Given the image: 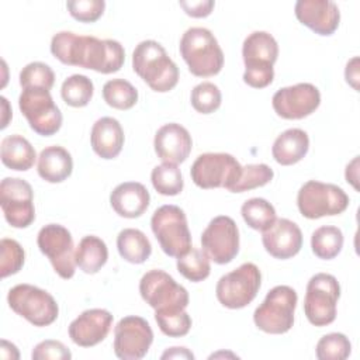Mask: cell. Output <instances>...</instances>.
<instances>
[{"label":"cell","mask_w":360,"mask_h":360,"mask_svg":"<svg viewBox=\"0 0 360 360\" xmlns=\"http://www.w3.org/2000/svg\"><path fill=\"white\" fill-rule=\"evenodd\" d=\"M345 77L346 82L354 89L359 90V58L354 56L352 58L347 65H346V70H345Z\"/></svg>","instance_id":"obj_45"},{"label":"cell","mask_w":360,"mask_h":360,"mask_svg":"<svg viewBox=\"0 0 360 360\" xmlns=\"http://www.w3.org/2000/svg\"><path fill=\"white\" fill-rule=\"evenodd\" d=\"M274 172L264 163L242 166V173L238 181L231 187V193H243L257 187H263L273 180Z\"/></svg>","instance_id":"obj_37"},{"label":"cell","mask_w":360,"mask_h":360,"mask_svg":"<svg viewBox=\"0 0 360 360\" xmlns=\"http://www.w3.org/2000/svg\"><path fill=\"white\" fill-rule=\"evenodd\" d=\"M51 52L65 65L104 75L118 72L125 60V51L118 41L77 35L70 31H60L52 37Z\"/></svg>","instance_id":"obj_1"},{"label":"cell","mask_w":360,"mask_h":360,"mask_svg":"<svg viewBox=\"0 0 360 360\" xmlns=\"http://www.w3.org/2000/svg\"><path fill=\"white\" fill-rule=\"evenodd\" d=\"M343 248V233L338 226L323 225L312 232L311 249L322 260L336 257Z\"/></svg>","instance_id":"obj_30"},{"label":"cell","mask_w":360,"mask_h":360,"mask_svg":"<svg viewBox=\"0 0 360 360\" xmlns=\"http://www.w3.org/2000/svg\"><path fill=\"white\" fill-rule=\"evenodd\" d=\"M25 253L21 245L10 238H3L0 242V274L3 278L13 276L24 266Z\"/></svg>","instance_id":"obj_40"},{"label":"cell","mask_w":360,"mask_h":360,"mask_svg":"<svg viewBox=\"0 0 360 360\" xmlns=\"http://www.w3.org/2000/svg\"><path fill=\"white\" fill-rule=\"evenodd\" d=\"M114 316L107 309L91 308L83 311L69 325V338L80 347H91L103 342L111 330Z\"/></svg>","instance_id":"obj_19"},{"label":"cell","mask_w":360,"mask_h":360,"mask_svg":"<svg viewBox=\"0 0 360 360\" xmlns=\"http://www.w3.org/2000/svg\"><path fill=\"white\" fill-rule=\"evenodd\" d=\"M155 319L162 333L170 338L186 336L191 329V318L186 308L156 309Z\"/></svg>","instance_id":"obj_36"},{"label":"cell","mask_w":360,"mask_h":360,"mask_svg":"<svg viewBox=\"0 0 360 360\" xmlns=\"http://www.w3.org/2000/svg\"><path fill=\"white\" fill-rule=\"evenodd\" d=\"M165 359H194V354L187 347H170L162 356Z\"/></svg>","instance_id":"obj_47"},{"label":"cell","mask_w":360,"mask_h":360,"mask_svg":"<svg viewBox=\"0 0 360 360\" xmlns=\"http://www.w3.org/2000/svg\"><path fill=\"white\" fill-rule=\"evenodd\" d=\"M177 270L184 278L193 283L202 281L211 273L210 257L204 250L191 246L187 253L177 257Z\"/></svg>","instance_id":"obj_33"},{"label":"cell","mask_w":360,"mask_h":360,"mask_svg":"<svg viewBox=\"0 0 360 360\" xmlns=\"http://www.w3.org/2000/svg\"><path fill=\"white\" fill-rule=\"evenodd\" d=\"M134 72L155 91L166 93L179 82V68L166 49L153 39L139 42L132 53Z\"/></svg>","instance_id":"obj_2"},{"label":"cell","mask_w":360,"mask_h":360,"mask_svg":"<svg viewBox=\"0 0 360 360\" xmlns=\"http://www.w3.org/2000/svg\"><path fill=\"white\" fill-rule=\"evenodd\" d=\"M139 292L142 300L156 309L186 308L190 297L187 290L176 283V280L163 270H149L139 281Z\"/></svg>","instance_id":"obj_14"},{"label":"cell","mask_w":360,"mask_h":360,"mask_svg":"<svg viewBox=\"0 0 360 360\" xmlns=\"http://www.w3.org/2000/svg\"><path fill=\"white\" fill-rule=\"evenodd\" d=\"M1 105H3V120H1V129H4L8 124V120L11 117V110H8V101L6 97H0Z\"/></svg>","instance_id":"obj_49"},{"label":"cell","mask_w":360,"mask_h":360,"mask_svg":"<svg viewBox=\"0 0 360 360\" xmlns=\"http://www.w3.org/2000/svg\"><path fill=\"white\" fill-rule=\"evenodd\" d=\"M262 242L270 256L285 260L301 250L302 232L295 222L287 218H277L274 224L263 232Z\"/></svg>","instance_id":"obj_21"},{"label":"cell","mask_w":360,"mask_h":360,"mask_svg":"<svg viewBox=\"0 0 360 360\" xmlns=\"http://www.w3.org/2000/svg\"><path fill=\"white\" fill-rule=\"evenodd\" d=\"M345 176H346V181L350 183L356 190H359V184H357V180H359V156H356V158L346 166Z\"/></svg>","instance_id":"obj_46"},{"label":"cell","mask_w":360,"mask_h":360,"mask_svg":"<svg viewBox=\"0 0 360 360\" xmlns=\"http://www.w3.org/2000/svg\"><path fill=\"white\" fill-rule=\"evenodd\" d=\"M37 245L44 253L59 277L69 280L75 276V245L70 232L59 224L42 226L37 236Z\"/></svg>","instance_id":"obj_13"},{"label":"cell","mask_w":360,"mask_h":360,"mask_svg":"<svg viewBox=\"0 0 360 360\" xmlns=\"http://www.w3.org/2000/svg\"><path fill=\"white\" fill-rule=\"evenodd\" d=\"M242 173V166L229 153H202L190 169L191 180L200 188H219L231 187L238 181Z\"/></svg>","instance_id":"obj_12"},{"label":"cell","mask_w":360,"mask_h":360,"mask_svg":"<svg viewBox=\"0 0 360 360\" xmlns=\"http://www.w3.org/2000/svg\"><path fill=\"white\" fill-rule=\"evenodd\" d=\"M150 228L167 256L180 257L191 249L187 217L180 207L173 204L159 207L152 215Z\"/></svg>","instance_id":"obj_5"},{"label":"cell","mask_w":360,"mask_h":360,"mask_svg":"<svg viewBox=\"0 0 360 360\" xmlns=\"http://www.w3.org/2000/svg\"><path fill=\"white\" fill-rule=\"evenodd\" d=\"M202 250L217 264L232 262L239 252V229L228 215H218L210 221L201 233Z\"/></svg>","instance_id":"obj_16"},{"label":"cell","mask_w":360,"mask_h":360,"mask_svg":"<svg viewBox=\"0 0 360 360\" xmlns=\"http://www.w3.org/2000/svg\"><path fill=\"white\" fill-rule=\"evenodd\" d=\"M340 297V285L335 276L318 273L307 284L304 312L314 326H326L336 319V304Z\"/></svg>","instance_id":"obj_9"},{"label":"cell","mask_w":360,"mask_h":360,"mask_svg":"<svg viewBox=\"0 0 360 360\" xmlns=\"http://www.w3.org/2000/svg\"><path fill=\"white\" fill-rule=\"evenodd\" d=\"M104 101L117 110H129L138 101V90L125 79H112L103 86Z\"/></svg>","instance_id":"obj_35"},{"label":"cell","mask_w":360,"mask_h":360,"mask_svg":"<svg viewBox=\"0 0 360 360\" xmlns=\"http://www.w3.org/2000/svg\"><path fill=\"white\" fill-rule=\"evenodd\" d=\"M150 195L146 187L138 181L118 184L110 194L112 210L124 218H138L149 207Z\"/></svg>","instance_id":"obj_23"},{"label":"cell","mask_w":360,"mask_h":360,"mask_svg":"<svg viewBox=\"0 0 360 360\" xmlns=\"http://www.w3.org/2000/svg\"><path fill=\"white\" fill-rule=\"evenodd\" d=\"M240 214L243 221L252 229L260 231V232H264L266 229H269L277 219L274 207L267 200L260 197L246 200L242 204Z\"/></svg>","instance_id":"obj_31"},{"label":"cell","mask_w":360,"mask_h":360,"mask_svg":"<svg viewBox=\"0 0 360 360\" xmlns=\"http://www.w3.org/2000/svg\"><path fill=\"white\" fill-rule=\"evenodd\" d=\"M245 63L243 82L253 89L267 87L274 79L273 65L278 56V45L274 37L266 31L249 34L242 45Z\"/></svg>","instance_id":"obj_4"},{"label":"cell","mask_w":360,"mask_h":360,"mask_svg":"<svg viewBox=\"0 0 360 360\" xmlns=\"http://www.w3.org/2000/svg\"><path fill=\"white\" fill-rule=\"evenodd\" d=\"M180 7L187 15L194 18H202L211 14L215 3L212 0H198V1H179Z\"/></svg>","instance_id":"obj_44"},{"label":"cell","mask_w":360,"mask_h":360,"mask_svg":"<svg viewBox=\"0 0 360 360\" xmlns=\"http://www.w3.org/2000/svg\"><path fill=\"white\" fill-rule=\"evenodd\" d=\"M124 139V129L118 120L112 117H101L93 124L90 143L94 153L101 159L117 158L122 150Z\"/></svg>","instance_id":"obj_24"},{"label":"cell","mask_w":360,"mask_h":360,"mask_svg":"<svg viewBox=\"0 0 360 360\" xmlns=\"http://www.w3.org/2000/svg\"><path fill=\"white\" fill-rule=\"evenodd\" d=\"M276 114L285 120H301L311 115L321 104V93L311 83H297L278 89L271 98Z\"/></svg>","instance_id":"obj_18"},{"label":"cell","mask_w":360,"mask_h":360,"mask_svg":"<svg viewBox=\"0 0 360 360\" xmlns=\"http://www.w3.org/2000/svg\"><path fill=\"white\" fill-rule=\"evenodd\" d=\"M297 292L288 285L273 287L263 302L255 309V325L271 335L288 332L294 325V311L297 307Z\"/></svg>","instance_id":"obj_6"},{"label":"cell","mask_w":360,"mask_h":360,"mask_svg":"<svg viewBox=\"0 0 360 360\" xmlns=\"http://www.w3.org/2000/svg\"><path fill=\"white\" fill-rule=\"evenodd\" d=\"M0 205L6 221L13 228H27L35 219L34 191L28 181L4 177L0 183Z\"/></svg>","instance_id":"obj_15"},{"label":"cell","mask_w":360,"mask_h":360,"mask_svg":"<svg viewBox=\"0 0 360 360\" xmlns=\"http://www.w3.org/2000/svg\"><path fill=\"white\" fill-rule=\"evenodd\" d=\"M262 285V273L255 263H243L238 269L224 274L215 287L218 301L229 309L249 305Z\"/></svg>","instance_id":"obj_10"},{"label":"cell","mask_w":360,"mask_h":360,"mask_svg":"<svg viewBox=\"0 0 360 360\" xmlns=\"http://www.w3.org/2000/svg\"><path fill=\"white\" fill-rule=\"evenodd\" d=\"M308 134L300 128H290L276 138L271 146V155L278 165L290 166L298 163L308 153Z\"/></svg>","instance_id":"obj_25"},{"label":"cell","mask_w":360,"mask_h":360,"mask_svg":"<svg viewBox=\"0 0 360 360\" xmlns=\"http://www.w3.org/2000/svg\"><path fill=\"white\" fill-rule=\"evenodd\" d=\"M150 181L153 188L162 195H177L184 187L180 169L177 165L167 162H163L152 169Z\"/></svg>","instance_id":"obj_32"},{"label":"cell","mask_w":360,"mask_h":360,"mask_svg":"<svg viewBox=\"0 0 360 360\" xmlns=\"http://www.w3.org/2000/svg\"><path fill=\"white\" fill-rule=\"evenodd\" d=\"M1 357L3 359H20V353H18V350H17V347L13 345V343H10V342H7V340H1Z\"/></svg>","instance_id":"obj_48"},{"label":"cell","mask_w":360,"mask_h":360,"mask_svg":"<svg viewBox=\"0 0 360 360\" xmlns=\"http://www.w3.org/2000/svg\"><path fill=\"white\" fill-rule=\"evenodd\" d=\"M8 307L34 326H48L59 315L55 298L45 290L31 284H17L7 294Z\"/></svg>","instance_id":"obj_8"},{"label":"cell","mask_w":360,"mask_h":360,"mask_svg":"<svg viewBox=\"0 0 360 360\" xmlns=\"http://www.w3.org/2000/svg\"><path fill=\"white\" fill-rule=\"evenodd\" d=\"M153 146L160 160L177 165L188 158L193 139L183 125L177 122H169L156 131Z\"/></svg>","instance_id":"obj_22"},{"label":"cell","mask_w":360,"mask_h":360,"mask_svg":"<svg viewBox=\"0 0 360 360\" xmlns=\"http://www.w3.org/2000/svg\"><path fill=\"white\" fill-rule=\"evenodd\" d=\"M117 249L120 256L132 264L145 263L152 253L149 239L142 231L135 228H125L118 233Z\"/></svg>","instance_id":"obj_29"},{"label":"cell","mask_w":360,"mask_h":360,"mask_svg":"<svg viewBox=\"0 0 360 360\" xmlns=\"http://www.w3.org/2000/svg\"><path fill=\"white\" fill-rule=\"evenodd\" d=\"M108 259V249L103 239L94 235H87L80 239L76 250V266L87 274L97 273Z\"/></svg>","instance_id":"obj_28"},{"label":"cell","mask_w":360,"mask_h":360,"mask_svg":"<svg viewBox=\"0 0 360 360\" xmlns=\"http://www.w3.org/2000/svg\"><path fill=\"white\" fill-rule=\"evenodd\" d=\"M37 170L41 179L48 183L65 181L73 170L72 155L62 146L53 145L41 150Z\"/></svg>","instance_id":"obj_26"},{"label":"cell","mask_w":360,"mask_h":360,"mask_svg":"<svg viewBox=\"0 0 360 360\" xmlns=\"http://www.w3.org/2000/svg\"><path fill=\"white\" fill-rule=\"evenodd\" d=\"M297 205L302 217L318 219L342 214L349 207V195L336 184L309 180L298 190Z\"/></svg>","instance_id":"obj_7"},{"label":"cell","mask_w":360,"mask_h":360,"mask_svg":"<svg viewBox=\"0 0 360 360\" xmlns=\"http://www.w3.org/2000/svg\"><path fill=\"white\" fill-rule=\"evenodd\" d=\"M180 55L198 77L215 76L224 66V52L214 34L204 27L188 28L180 39Z\"/></svg>","instance_id":"obj_3"},{"label":"cell","mask_w":360,"mask_h":360,"mask_svg":"<svg viewBox=\"0 0 360 360\" xmlns=\"http://www.w3.org/2000/svg\"><path fill=\"white\" fill-rule=\"evenodd\" d=\"M18 107L31 129L38 135L51 136L62 127V112L46 89H22L18 97Z\"/></svg>","instance_id":"obj_11"},{"label":"cell","mask_w":360,"mask_h":360,"mask_svg":"<svg viewBox=\"0 0 360 360\" xmlns=\"http://www.w3.org/2000/svg\"><path fill=\"white\" fill-rule=\"evenodd\" d=\"M55 83V73L44 62H31L20 72V86L22 89L41 87L51 90Z\"/></svg>","instance_id":"obj_41"},{"label":"cell","mask_w":360,"mask_h":360,"mask_svg":"<svg viewBox=\"0 0 360 360\" xmlns=\"http://www.w3.org/2000/svg\"><path fill=\"white\" fill-rule=\"evenodd\" d=\"M221 101V90L211 82H202L191 90V105L197 112L211 114L219 108Z\"/></svg>","instance_id":"obj_39"},{"label":"cell","mask_w":360,"mask_h":360,"mask_svg":"<svg viewBox=\"0 0 360 360\" xmlns=\"http://www.w3.org/2000/svg\"><path fill=\"white\" fill-rule=\"evenodd\" d=\"M152 342V328L141 316H124L114 328V353L121 360H139L145 357Z\"/></svg>","instance_id":"obj_17"},{"label":"cell","mask_w":360,"mask_h":360,"mask_svg":"<svg viewBox=\"0 0 360 360\" xmlns=\"http://www.w3.org/2000/svg\"><path fill=\"white\" fill-rule=\"evenodd\" d=\"M31 357L32 360H69L72 353L62 342L46 339L32 349Z\"/></svg>","instance_id":"obj_43"},{"label":"cell","mask_w":360,"mask_h":360,"mask_svg":"<svg viewBox=\"0 0 360 360\" xmlns=\"http://www.w3.org/2000/svg\"><path fill=\"white\" fill-rule=\"evenodd\" d=\"M297 20L318 35H332L340 21V11L330 0H298L294 7Z\"/></svg>","instance_id":"obj_20"},{"label":"cell","mask_w":360,"mask_h":360,"mask_svg":"<svg viewBox=\"0 0 360 360\" xmlns=\"http://www.w3.org/2000/svg\"><path fill=\"white\" fill-rule=\"evenodd\" d=\"M352 343L343 333H328L322 336L315 347L319 360H345L350 356Z\"/></svg>","instance_id":"obj_38"},{"label":"cell","mask_w":360,"mask_h":360,"mask_svg":"<svg viewBox=\"0 0 360 360\" xmlns=\"http://www.w3.org/2000/svg\"><path fill=\"white\" fill-rule=\"evenodd\" d=\"M94 93L93 82L84 75L69 76L60 87V96L63 101L70 107H86Z\"/></svg>","instance_id":"obj_34"},{"label":"cell","mask_w":360,"mask_h":360,"mask_svg":"<svg viewBox=\"0 0 360 360\" xmlns=\"http://www.w3.org/2000/svg\"><path fill=\"white\" fill-rule=\"evenodd\" d=\"M0 158L6 167L17 172H25L34 166L37 153L28 139L14 134L3 138L0 145Z\"/></svg>","instance_id":"obj_27"},{"label":"cell","mask_w":360,"mask_h":360,"mask_svg":"<svg viewBox=\"0 0 360 360\" xmlns=\"http://www.w3.org/2000/svg\"><path fill=\"white\" fill-rule=\"evenodd\" d=\"M66 7L70 15L82 22H94L97 21L105 8L104 0H69Z\"/></svg>","instance_id":"obj_42"}]
</instances>
